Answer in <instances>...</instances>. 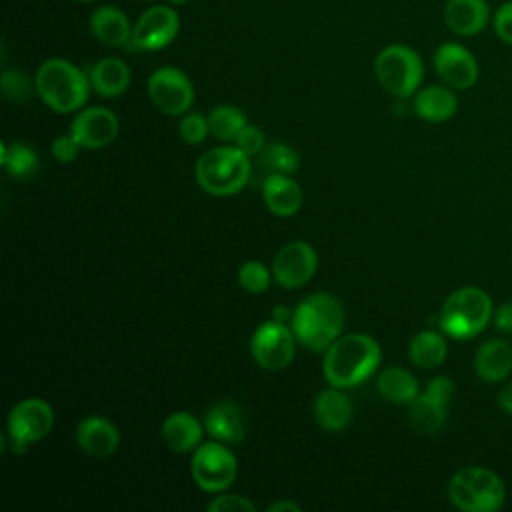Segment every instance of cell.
I'll return each instance as SVG.
<instances>
[{
  "label": "cell",
  "mask_w": 512,
  "mask_h": 512,
  "mask_svg": "<svg viewBox=\"0 0 512 512\" xmlns=\"http://www.w3.org/2000/svg\"><path fill=\"white\" fill-rule=\"evenodd\" d=\"M180 30V16L176 8L166 4H156L144 10L132 26L130 48L134 50H162L166 48Z\"/></svg>",
  "instance_id": "obj_11"
},
{
  "label": "cell",
  "mask_w": 512,
  "mask_h": 512,
  "mask_svg": "<svg viewBox=\"0 0 512 512\" xmlns=\"http://www.w3.org/2000/svg\"><path fill=\"white\" fill-rule=\"evenodd\" d=\"M238 282L250 294H262L270 284V270L256 260H248L238 268Z\"/></svg>",
  "instance_id": "obj_32"
},
{
  "label": "cell",
  "mask_w": 512,
  "mask_h": 512,
  "mask_svg": "<svg viewBox=\"0 0 512 512\" xmlns=\"http://www.w3.org/2000/svg\"><path fill=\"white\" fill-rule=\"evenodd\" d=\"M492 298L478 286L454 290L440 310V330L454 340H470L492 320Z\"/></svg>",
  "instance_id": "obj_4"
},
{
  "label": "cell",
  "mask_w": 512,
  "mask_h": 512,
  "mask_svg": "<svg viewBox=\"0 0 512 512\" xmlns=\"http://www.w3.org/2000/svg\"><path fill=\"white\" fill-rule=\"evenodd\" d=\"M374 74L378 84L398 98L412 96L424 76V66L416 50L404 44H390L382 48L374 60Z\"/></svg>",
  "instance_id": "obj_7"
},
{
  "label": "cell",
  "mask_w": 512,
  "mask_h": 512,
  "mask_svg": "<svg viewBox=\"0 0 512 512\" xmlns=\"http://www.w3.org/2000/svg\"><path fill=\"white\" fill-rule=\"evenodd\" d=\"M454 382L448 376H436L428 382L426 390L408 404V422L420 434H436L448 414V406L454 398Z\"/></svg>",
  "instance_id": "obj_9"
},
{
  "label": "cell",
  "mask_w": 512,
  "mask_h": 512,
  "mask_svg": "<svg viewBox=\"0 0 512 512\" xmlns=\"http://www.w3.org/2000/svg\"><path fill=\"white\" fill-rule=\"evenodd\" d=\"M458 100L450 86H426L414 96V112L428 122H444L456 114Z\"/></svg>",
  "instance_id": "obj_26"
},
{
  "label": "cell",
  "mask_w": 512,
  "mask_h": 512,
  "mask_svg": "<svg viewBox=\"0 0 512 512\" xmlns=\"http://www.w3.org/2000/svg\"><path fill=\"white\" fill-rule=\"evenodd\" d=\"M34 88L40 100L54 112L66 114L80 110L90 94V78L78 66L64 58H48L34 76Z\"/></svg>",
  "instance_id": "obj_3"
},
{
  "label": "cell",
  "mask_w": 512,
  "mask_h": 512,
  "mask_svg": "<svg viewBox=\"0 0 512 512\" xmlns=\"http://www.w3.org/2000/svg\"><path fill=\"white\" fill-rule=\"evenodd\" d=\"M248 124L244 112L236 106L230 104H220L216 108L210 110L208 114V128L210 134L216 136L218 140L230 142L236 140V136L240 134V130Z\"/></svg>",
  "instance_id": "obj_29"
},
{
  "label": "cell",
  "mask_w": 512,
  "mask_h": 512,
  "mask_svg": "<svg viewBox=\"0 0 512 512\" xmlns=\"http://www.w3.org/2000/svg\"><path fill=\"white\" fill-rule=\"evenodd\" d=\"M54 412L42 398H24L8 412V438L14 454H24L30 442H38L52 430Z\"/></svg>",
  "instance_id": "obj_8"
},
{
  "label": "cell",
  "mask_w": 512,
  "mask_h": 512,
  "mask_svg": "<svg viewBox=\"0 0 512 512\" xmlns=\"http://www.w3.org/2000/svg\"><path fill=\"white\" fill-rule=\"evenodd\" d=\"M378 394L394 404H410L418 396V382L416 378L398 366H390L380 372L376 380Z\"/></svg>",
  "instance_id": "obj_27"
},
{
  "label": "cell",
  "mask_w": 512,
  "mask_h": 512,
  "mask_svg": "<svg viewBox=\"0 0 512 512\" xmlns=\"http://www.w3.org/2000/svg\"><path fill=\"white\" fill-rule=\"evenodd\" d=\"M268 512H282V510H292V512H300V506L294 504V502H288V500H280V502H274L266 508Z\"/></svg>",
  "instance_id": "obj_41"
},
{
  "label": "cell",
  "mask_w": 512,
  "mask_h": 512,
  "mask_svg": "<svg viewBox=\"0 0 512 512\" xmlns=\"http://www.w3.org/2000/svg\"><path fill=\"white\" fill-rule=\"evenodd\" d=\"M448 498L464 512H496L504 504L506 488L496 472L468 466L450 478Z\"/></svg>",
  "instance_id": "obj_6"
},
{
  "label": "cell",
  "mask_w": 512,
  "mask_h": 512,
  "mask_svg": "<svg viewBox=\"0 0 512 512\" xmlns=\"http://www.w3.org/2000/svg\"><path fill=\"white\" fill-rule=\"evenodd\" d=\"M474 370L484 382H502L512 372V346L504 338L484 342L474 356Z\"/></svg>",
  "instance_id": "obj_22"
},
{
  "label": "cell",
  "mask_w": 512,
  "mask_h": 512,
  "mask_svg": "<svg viewBox=\"0 0 512 512\" xmlns=\"http://www.w3.org/2000/svg\"><path fill=\"white\" fill-rule=\"evenodd\" d=\"M492 28L504 44L512 46V0L496 8V12L492 14Z\"/></svg>",
  "instance_id": "obj_36"
},
{
  "label": "cell",
  "mask_w": 512,
  "mask_h": 512,
  "mask_svg": "<svg viewBox=\"0 0 512 512\" xmlns=\"http://www.w3.org/2000/svg\"><path fill=\"white\" fill-rule=\"evenodd\" d=\"M190 472L204 492H224L238 472V462L224 444L206 442L194 450Z\"/></svg>",
  "instance_id": "obj_10"
},
{
  "label": "cell",
  "mask_w": 512,
  "mask_h": 512,
  "mask_svg": "<svg viewBox=\"0 0 512 512\" xmlns=\"http://www.w3.org/2000/svg\"><path fill=\"white\" fill-rule=\"evenodd\" d=\"M236 148H240L246 156H254V154H260L264 148H266V140H264V132L256 126H250L246 124L240 134L236 136L234 140Z\"/></svg>",
  "instance_id": "obj_35"
},
{
  "label": "cell",
  "mask_w": 512,
  "mask_h": 512,
  "mask_svg": "<svg viewBox=\"0 0 512 512\" xmlns=\"http://www.w3.org/2000/svg\"><path fill=\"white\" fill-rule=\"evenodd\" d=\"M314 420L328 432L344 430L352 420V404L338 388L322 390L314 400Z\"/></svg>",
  "instance_id": "obj_25"
},
{
  "label": "cell",
  "mask_w": 512,
  "mask_h": 512,
  "mask_svg": "<svg viewBox=\"0 0 512 512\" xmlns=\"http://www.w3.org/2000/svg\"><path fill=\"white\" fill-rule=\"evenodd\" d=\"M294 344L296 336L292 328H288L282 322L270 320L258 326V330L252 334L250 350L260 368L276 372L292 362Z\"/></svg>",
  "instance_id": "obj_13"
},
{
  "label": "cell",
  "mask_w": 512,
  "mask_h": 512,
  "mask_svg": "<svg viewBox=\"0 0 512 512\" xmlns=\"http://www.w3.org/2000/svg\"><path fill=\"white\" fill-rule=\"evenodd\" d=\"M0 86H2L4 98L10 102H16V104L26 102L32 94L30 78L18 70H4L2 78H0Z\"/></svg>",
  "instance_id": "obj_33"
},
{
  "label": "cell",
  "mask_w": 512,
  "mask_h": 512,
  "mask_svg": "<svg viewBox=\"0 0 512 512\" xmlns=\"http://www.w3.org/2000/svg\"><path fill=\"white\" fill-rule=\"evenodd\" d=\"M88 78H90L92 90L98 96H102V98H116V96L126 92V88L130 86L132 74H130V68H128V64L124 60L108 56V58L98 60L90 68Z\"/></svg>",
  "instance_id": "obj_23"
},
{
  "label": "cell",
  "mask_w": 512,
  "mask_h": 512,
  "mask_svg": "<svg viewBox=\"0 0 512 512\" xmlns=\"http://www.w3.org/2000/svg\"><path fill=\"white\" fill-rule=\"evenodd\" d=\"M342 326V304L328 292H318L304 298L292 312L290 320L296 340L312 352H326V348L340 336Z\"/></svg>",
  "instance_id": "obj_2"
},
{
  "label": "cell",
  "mask_w": 512,
  "mask_h": 512,
  "mask_svg": "<svg viewBox=\"0 0 512 512\" xmlns=\"http://www.w3.org/2000/svg\"><path fill=\"white\" fill-rule=\"evenodd\" d=\"M318 256L308 242L294 240L284 244L274 260H272V274L274 280L284 288H300L304 286L316 272Z\"/></svg>",
  "instance_id": "obj_14"
},
{
  "label": "cell",
  "mask_w": 512,
  "mask_h": 512,
  "mask_svg": "<svg viewBox=\"0 0 512 512\" xmlns=\"http://www.w3.org/2000/svg\"><path fill=\"white\" fill-rule=\"evenodd\" d=\"M446 352H448V346L444 336H440L434 330L418 332L408 344L410 362L426 370L440 366L446 360Z\"/></svg>",
  "instance_id": "obj_28"
},
{
  "label": "cell",
  "mask_w": 512,
  "mask_h": 512,
  "mask_svg": "<svg viewBox=\"0 0 512 512\" xmlns=\"http://www.w3.org/2000/svg\"><path fill=\"white\" fill-rule=\"evenodd\" d=\"M494 318V326L500 330V332H506V334H512V302H504L496 308V312L492 314Z\"/></svg>",
  "instance_id": "obj_39"
},
{
  "label": "cell",
  "mask_w": 512,
  "mask_h": 512,
  "mask_svg": "<svg viewBox=\"0 0 512 512\" xmlns=\"http://www.w3.org/2000/svg\"><path fill=\"white\" fill-rule=\"evenodd\" d=\"M148 96L160 112L168 116H180L188 112L194 102V86L182 70L164 66L150 74Z\"/></svg>",
  "instance_id": "obj_12"
},
{
  "label": "cell",
  "mask_w": 512,
  "mask_h": 512,
  "mask_svg": "<svg viewBox=\"0 0 512 512\" xmlns=\"http://www.w3.org/2000/svg\"><path fill=\"white\" fill-rule=\"evenodd\" d=\"M204 426L212 438L228 444L240 442L246 434L242 408L230 400L212 404L204 416Z\"/></svg>",
  "instance_id": "obj_20"
},
{
  "label": "cell",
  "mask_w": 512,
  "mask_h": 512,
  "mask_svg": "<svg viewBox=\"0 0 512 512\" xmlns=\"http://www.w3.org/2000/svg\"><path fill=\"white\" fill-rule=\"evenodd\" d=\"M272 320H276V322H286V320H292V312L286 308V306H282V304H278V306H274L272 308Z\"/></svg>",
  "instance_id": "obj_42"
},
{
  "label": "cell",
  "mask_w": 512,
  "mask_h": 512,
  "mask_svg": "<svg viewBox=\"0 0 512 512\" xmlns=\"http://www.w3.org/2000/svg\"><path fill=\"white\" fill-rule=\"evenodd\" d=\"M2 166L14 178H26L38 170V154L26 144H4Z\"/></svg>",
  "instance_id": "obj_31"
},
{
  "label": "cell",
  "mask_w": 512,
  "mask_h": 512,
  "mask_svg": "<svg viewBox=\"0 0 512 512\" xmlns=\"http://www.w3.org/2000/svg\"><path fill=\"white\" fill-rule=\"evenodd\" d=\"M172 6H182V4H186L188 0H168Z\"/></svg>",
  "instance_id": "obj_43"
},
{
  "label": "cell",
  "mask_w": 512,
  "mask_h": 512,
  "mask_svg": "<svg viewBox=\"0 0 512 512\" xmlns=\"http://www.w3.org/2000/svg\"><path fill=\"white\" fill-rule=\"evenodd\" d=\"M160 434L174 452H194L202 442V426L188 412H172L162 422Z\"/></svg>",
  "instance_id": "obj_24"
},
{
  "label": "cell",
  "mask_w": 512,
  "mask_h": 512,
  "mask_svg": "<svg viewBox=\"0 0 512 512\" xmlns=\"http://www.w3.org/2000/svg\"><path fill=\"white\" fill-rule=\"evenodd\" d=\"M266 208L276 216H292L304 202L302 188L288 174H268L262 182Z\"/></svg>",
  "instance_id": "obj_21"
},
{
  "label": "cell",
  "mask_w": 512,
  "mask_h": 512,
  "mask_svg": "<svg viewBox=\"0 0 512 512\" xmlns=\"http://www.w3.org/2000/svg\"><path fill=\"white\" fill-rule=\"evenodd\" d=\"M300 168V156L288 144L272 142L260 152V170L268 174H294Z\"/></svg>",
  "instance_id": "obj_30"
},
{
  "label": "cell",
  "mask_w": 512,
  "mask_h": 512,
  "mask_svg": "<svg viewBox=\"0 0 512 512\" xmlns=\"http://www.w3.org/2000/svg\"><path fill=\"white\" fill-rule=\"evenodd\" d=\"M498 406L506 414L512 416V382H508L500 392H498Z\"/></svg>",
  "instance_id": "obj_40"
},
{
  "label": "cell",
  "mask_w": 512,
  "mask_h": 512,
  "mask_svg": "<svg viewBox=\"0 0 512 512\" xmlns=\"http://www.w3.org/2000/svg\"><path fill=\"white\" fill-rule=\"evenodd\" d=\"M210 512H252L254 504L238 494H222L216 496L210 504H208Z\"/></svg>",
  "instance_id": "obj_37"
},
{
  "label": "cell",
  "mask_w": 512,
  "mask_h": 512,
  "mask_svg": "<svg viewBox=\"0 0 512 512\" xmlns=\"http://www.w3.org/2000/svg\"><path fill=\"white\" fill-rule=\"evenodd\" d=\"M78 148H80V144L76 142V138L72 134L58 136L52 142V154L58 162H72L78 154Z\"/></svg>",
  "instance_id": "obj_38"
},
{
  "label": "cell",
  "mask_w": 512,
  "mask_h": 512,
  "mask_svg": "<svg viewBox=\"0 0 512 512\" xmlns=\"http://www.w3.org/2000/svg\"><path fill=\"white\" fill-rule=\"evenodd\" d=\"M70 134L76 138L80 148L96 150L112 144V140L118 134V118L112 110L102 106H92L86 110H80L72 124Z\"/></svg>",
  "instance_id": "obj_16"
},
{
  "label": "cell",
  "mask_w": 512,
  "mask_h": 512,
  "mask_svg": "<svg viewBox=\"0 0 512 512\" xmlns=\"http://www.w3.org/2000/svg\"><path fill=\"white\" fill-rule=\"evenodd\" d=\"M250 156L236 146H218L196 162V180L212 196H232L240 192L250 178Z\"/></svg>",
  "instance_id": "obj_5"
},
{
  "label": "cell",
  "mask_w": 512,
  "mask_h": 512,
  "mask_svg": "<svg viewBox=\"0 0 512 512\" xmlns=\"http://www.w3.org/2000/svg\"><path fill=\"white\" fill-rule=\"evenodd\" d=\"M382 358L378 342L368 334L338 336L324 352V378L334 388H350L374 374Z\"/></svg>",
  "instance_id": "obj_1"
},
{
  "label": "cell",
  "mask_w": 512,
  "mask_h": 512,
  "mask_svg": "<svg viewBox=\"0 0 512 512\" xmlns=\"http://www.w3.org/2000/svg\"><path fill=\"white\" fill-rule=\"evenodd\" d=\"M490 6L486 0H448L444 6V22L458 36H476L490 22Z\"/></svg>",
  "instance_id": "obj_18"
},
{
  "label": "cell",
  "mask_w": 512,
  "mask_h": 512,
  "mask_svg": "<svg viewBox=\"0 0 512 512\" xmlns=\"http://www.w3.org/2000/svg\"><path fill=\"white\" fill-rule=\"evenodd\" d=\"M78 2H92V0H78Z\"/></svg>",
  "instance_id": "obj_44"
},
{
  "label": "cell",
  "mask_w": 512,
  "mask_h": 512,
  "mask_svg": "<svg viewBox=\"0 0 512 512\" xmlns=\"http://www.w3.org/2000/svg\"><path fill=\"white\" fill-rule=\"evenodd\" d=\"M178 132H180V138L186 142V144H200L206 134L210 132L208 128V118H204L202 114L198 112H188L180 124H178Z\"/></svg>",
  "instance_id": "obj_34"
},
{
  "label": "cell",
  "mask_w": 512,
  "mask_h": 512,
  "mask_svg": "<svg viewBox=\"0 0 512 512\" xmlns=\"http://www.w3.org/2000/svg\"><path fill=\"white\" fill-rule=\"evenodd\" d=\"M76 444L88 456L106 458L116 452L120 444V432L110 420L102 416H88L76 426Z\"/></svg>",
  "instance_id": "obj_17"
},
{
  "label": "cell",
  "mask_w": 512,
  "mask_h": 512,
  "mask_svg": "<svg viewBox=\"0 0 512 512\" xmlns=\"http://www.w3.org/2000/svg\"><path fill=\"white\" fill-rule=\"evenodd\" d=\"M132 26L128 16L116 6H100L90 14L92 36L108 48L128 46L132 40Z\"/></svg>",
  "instance_id": "obj_19"
},
{
  "label": "cell",
  "mask_w": 512,
  "mask_h": 512,
  "mask_svg": "<svg viewBox=\"0 0 512 512\" xmlns=\"http://www.w3.org/2000/svg\"><path fill=\"white\" fill-rule=\"evenodd\" d=\"M434 68L442 82L454 90H466L478 80L474 54L456 42H444L434 52Z\"/></svg>",
  "instance_id": "obj_15"
}]
</instances>
